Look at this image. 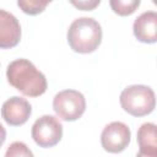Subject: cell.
<instances>
[{"label": "cell", "instance_id": "obj_1", "mask_svg": "<svg viewBox=\"0 0 157 157\" xmlns=\"http://www.w3.org/2000/svg\"><path fill=\"white\" fill-rule=\"evenodd\" d=\"M6 76L13 88L28 97H39L48 87L45 76L27 59L11 61L7 66Z\"/></svg>", "mask_w": 157, "mask_h": 157}, {"label": "cell", "instance_id": "obj_2", "mask_svg": "<svg viewBox=\"0 0 157 157\" xmlns=\"http://www.w3.org/2000/svg\"><path fill=\"white\" fill-rule=\"evenodd\" d=\"M102 42L101 25L91 17L75 20L67 29V43L70 48L81 54L94 52Z\"/></svg>", "mask_w": 157, "mask_h": 157}, {"label": "cell", "instance_id": "obj_3", "mask_svg": "<svg viewBox=\"0 0 157 157\" xmlns=\"http://www.w3.org/2000/svg\"><path fill=\"white\" fill-rule=\"evenodd\" d=\"M156 98L151 87L145 85H132L120 93L121 108L134 117H145L155 109Z\"/></svg>", "mask_w": 157, "mask_h": 157}, {"label": "cell", "instance_id": "obj_4", "mask_svg": "<svg viewBox=\"0 0 157 157\" xmlns=\"http://www.w3.org/2000/svg\"><path fill=\"white\" fill-rule=\"evenodd\" d=\"M53 109L60 119L74 121L81 118L85 113L86 99L83 94L76 90H64L55 94L53 99Z\"/></svg>", "mask_w": 157, "mask_h": 157}, {"label": "cell", "instance_id": "obj_5", "mask_svg": "<svg viewBox=\"0 0 157 157\" xmlns=\"http://www.w3.org/2000/svg\"><path fill=\"white\" fill-rule=\"evenodd\" d=\"M32 139L39 147H53L63 137V125L53 115H43L32 125Z\"/></svg>", "mask_w": 157, "mask_h": 157}, {"label": "cell", "instance_id": "obj_6", "mask_svg": "<svg viewBox=\"0 0 157 157\" xmlns=\"http://www.w3.org/2000/svg\"><path fill=\"white\" fill-rule=\"evenodd\" d=\"M131 132L126 124L121 121H113L108 124L101 134L102 147L110 153L124 151L130 144Z\"/></svg>", "mask_w": 157, "mask_h": 157}, {"label": "cell", "instance_id": "obj_7", "mask_svg": "<svg viewBox=\"0 0 157 157\" xmlns=\"http://www.w3.org/2000/svg\"><path fill=\"white\" fill-rule=\"evenodd\" d=\"M31 113L32 107L29 102L17 96L5 101L1 107V117L11 126H20L25 124L31 117Z\"/></svg>", "mask_w": 157, "mask_h": 157}, {"label": "cell", "instance_id": "obj_8", "mask_svg": "<svg viewBox=\"0 0 157 157\" xmlns=\"http://www.w3.org/2000/svg\"><path fill=\"white\" fill-rule=\"evenodd\" d=\"M21 39V26L18 20L10 12L0 10V48L10 49Z\"/></svg>", "mask_w": 157, "mask_h": 157}, {"label": "cell", "instance_id": "obj_9", "mask_svg": "<svg viewBox=\"0 0 157 157\" xmlns=\"http://www.w3.org/2000/svg\"><path fill=\"white\" fill-rule=\"evenodd\" d=\"M132 31L137 40L142 43H156L157 40V13L146 11L141 13L132 25Z\"/></svg>", "mask_w": 157, "mask_h": 157}, {"label": "cell", "instance_id": "obj_10", "mask_svg": "<svg viewBox=\"0 0 157 157\" xmlns=\"http://www.w3.org/2000/svg\"><path fill=\"white\" fill-rule=\"evenodd\" d=\"M137 144H139L137 156L156 157V155H157V136H156V125L153 123H145L139 128Z\"/></svg>", "mask_w": 157, "mask_h": 157}, {"label": "cell", "instance_id": "obj_11", "mask_svg": "<svg viewBox=\"0 0 157 157\" xmlns=\"http://www.w3.org/2000/svg\"><path fill=\"white\" fill-rule=\"evenodd\" d=\"M141 0H109L112 10L119 16H129L140 6Z\"/></svg>", "mask_w": 157, "mask_h": 157}, {"label": "cell", "instance_id": "obj_12", "mask_svg": "<svg viewBox=\"0 0 157 157\" xmlns=\"http://www.w3.org/2000/svg\"><path fill=\"white\" fill-rule=\"evenodd\" d=\"M49 2L50 0H17V5L22 12L31 16L42 13Z\"/></svg>", "mask_w": 157, "mask_h": 157}, {"label": "cell", "instance_id": "obj_13", "mask_svg": "<svg viewBox=\"0 0 157 157\" xmlns=\"http://www.w3.org/2000/svg\"><path fill=\"white\" fill-rule=\"evenodd\" d=\"M5 155H6V157H17V156H20V157H32L33 156L32 151L26 146V144H23L21 141L12 142L9 146Z\"/></svg>", "mask_w": 157, "mask_h": 157}, {"label": "cell", "instance_id": "obj_14", "mask_svg": "<svg viewBox=\"0 0 157 157\" xmlns=\"http://www.w3.org/2000/svg\"><path fill=\"white\" fill-rule=\"evenodd\" d=\"M69 1L76 9L82 11H92L101 4V0H69Z\"/></svg>", "mask_w": 157, "mask_h": 157}, {"label": "cell", "instance_id": "obj_15", "mask_svg": "<svg viewBox=\"0 0 157 157\" xmlns=\"http://www.w3.org/2000/svg\"><path fill=\"white\" fill-rule=\"evenodd\" d=\"M5 140H6V130H5V128L0 124V147L2 146V144L5 142Z\"/></svg>", "mask_w": 157, "mask_h": 157}, {"label": "cell", "instance_id": "obj_16", "mask_svg": "<svg viewBox=\"0 0 157 157\" xmlns=\"http://www.w3.org/2000/svg\"><path fill=\"white\" fill-rule=\"evenodd\" d=\"M52 1H53V0H50V2H52Z\"/></svg>", "mask_w": 157, "mask_h": 157}]
</instances>
